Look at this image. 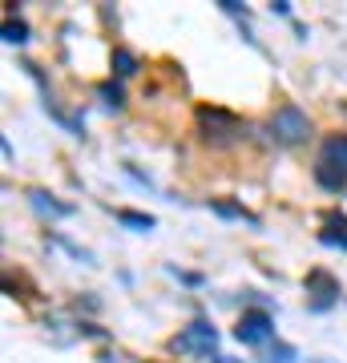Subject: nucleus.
Instances as JSON below:
<instances>
[{
    "instance_id": "obj_1",
    "label": "nucleus",
    "mask_w": 347,
    "mask_h": 363,
    "mask_svg": "<svg viewBox=\"0 0 347 363\" xmlns=\"http://www.w3.org/2000/svg\"><path fill=\"white\" fill-rule=\"evenodd\" d=\"M267 130L279 145H299L311 133V121H307V113H303L299 105H279L275 117L267 121Z\"/></svg>"
},
{
    "instance_id": "obj_2",
    "label": "nucleus",
    "mask_w": 347,
    "mask_h": 363,
    "mask_svg": "<svg viewBox=\"0 0 347 363\" xmlns=\"http://www.w3.org/2000/svg\"><path fill=\"white\" fill-rule=\"evenodd\" d=\"M219 347V327L210 319H194L182 335L170 339V351H194V355H214Z\"/></svg>"
},
{
    "instance_id": "obj_3",
    "label": "nucleus",
    "mask_w": 347,
    "mask_h": 363,
    "mask_svg": "<svg viewBox=\"0 0 347 363\" xmlns=\"http://www.w3.org/2000/svg\"><path fill=\"white\" fill-rule=\"evenodd\" d=\"M303 286H307V307H311V311H327L335 298H339V279H335L331 271H323V267L307 271Z\"/></svg>"
},
{
    "instance_id": "obj_4",
    "label": "nucleus",
    "mask_w": 347,
    "mask_h": 363,
    "mask_svg": "<svg viewBox=\"0 0 347 363\" xmlns=\"http://www.w3.org/2000/svg\"><path fill=\"white\" fill-rule=\"evenodd\" d=\"M270 335H275V319H270L267 311H246L243 319H238V327H234V339H238L243 347H258V343H267Z\"/></svg>"
},
{
    "instance_id": "obj_5",
    "label": "nucleus",
    "mask_w": 347,
    "mask_h": 363,
    "mask_svg": "<svg viewBox=\"0 0 347 363\" xmlns=\"http://www.w3.org/2000/svg\"><path fill=\"white\" fill-rule=\"evenodd\" d=\"M198 125H202L206 138H214V142H222V138H234V133H243V125H238L231 113H222V109H198Z\"/></svg>"
},
{
    "instance_id": "obj_6",
    "label": "nucleus",
    "mask_w": 347,
    "mask_h": 363,
    "mask_svg": "<svg viewBox=\"0 0 347 363\" xmlns=\"http://www.w3.org/2000/svg\"><path fill=\"white\" fill-rule=\"evenodd\" d=\"M319 242H323V247H339V250H347V214H327V218H323Z\"/></svg>"
},
{
    "instance_id": "obj_7",
    "label": "nucleus",
    "mask_w": 347,
    "mask_h": 363,
    "mask_svg": "<svg viewBox=\"0 0 347 363\" xmlns=\"http://www.w3.org/2000/svg\"><path fill=\"white\" fill-rule=\"evenodd\" d=\"M319 162H327V166H335V169H343L347 174V133H331V138L323 142Z\"/></svg>"
},
{
    "instance_id": "obj_8",
    "label": "nucleus",
    "mask_w": 347,
    "mask_h": 363,
    "mask_svg": "<svg viewBox=\"0 0 347 363\" xmlns=\"http://www.w3.org/2000/svg\"><path fill=\"white\" fill-rule=\"evenodd\" d=\"M28 198H33V206H37L40 214H53V218H69V214H73L69 202H57V198L45 194V190H28Z\"/></svg>"
},
{
    "instance_id": "obj_9",
    "label": "nucleus",
    "mask_w": 347,
    "mask_h": 363,
    "mask_svg": "<svg viewBox=\"0 0 347 363\" xmlns=\"http://www.w3.org/2000/svg\"><path fill=\"white\" fill-rule=\"evenodd\" d=\"M315 182H319L323 190L339 194V190L347 186V174H343V169H335V166H327V162H315Z\"/></svg>"
},
{
    "instance_id": "obj_10",
    "label": "nucleus",
    "mask_w": 347,
    "mask_h": 363,
    "mask_svg": "<svg viewBox=\"0 0 347 363\" xmlns=\"http://www.w3.org/2000/svg\"><path fill=\"white\" fill-rule=\"evenodd\" d=\"M117 222L129 226V230H138V234L154 230V218H150V214H138V210H117Z\"/></svg>"
},
{
    "instance_id": "obj_11",
    "label": "nucleus",
    "mask_w": 347,
    "mask_h": 363,
    "mask_svg": "<svg viewBox=\"0 0 347 363\" xmlns=\"http://www.w3.org/2000/svg\"><path fill=\"white\" fill-rule=\"evenodd\" d=\"M114 69H117V77H133V73H138V57L117 45L114 49Z\"/></svg>"
},
{
    "instance_id": "obj_12",
    "label": "nucleus",
    "mask_w": 347,
    "mask_h": 363,
    "mask_svg": "<svg viewBox=\"0 0 347 363\" xmlns=\"http://www.w3.org/2000/svg\"><path fill=\"white\" fill-rule=\"evenodd\" d=\"M210 210H214V214H222V218H243V222H250V226H255V214H250V210H243V206H234V202H219V198H214V202H210Z\"/></svg>"
},
{
    "instance_id": "obj_13",
    "label": "nucleus",
    "mask_w": 347,
    "mask_h": 363,
    "mask_svg": "<svg viewBox=\"0 0 347 363\" xmlns=\"http://www.w3.org/2000/svg\"><path fill=\"white\" fill-rule=\"evenodd\" d=\"M295 359H299V351L291 347V343H275V347H270L258 363H295Z\"/></svg>"
},
{
    "instance_id": "obj_14",
    "label": "nucleus",
    "mask_w": 347,
    "mask_h": 363,
    "mask_svg": "<svg viewBox=\"0 0 347 363\" xmlns=\"http://www.w3.org/2000/svg\"><path fill=\"white\" fill-rule=\"evenodd\" d=\"M4 40H9V45H25V40H28V28L21 25V21H4Z\"/></svg>"
},
{
    "instance_id": "obj_15",
    "label": "nucleus",
    "mask_w": 347,
    "mask_h": 363,
    "mask_svg": "<svg viewBox=\"0 0 347 363\" xmlns=\"http://www.w3.org/2000/svg\"><path fill=\"white\" fill-rule=\"evenodd\" d=\"M105 97V105H109V109H121V85H114V81H105L101 89H97Z\"/></svg>"
},
{
    "instance_id": "obj_16",
    "label": "nucleus",
    "mask_w": 347,
    "mask_h": 363,
    "mask_svg": "<svg viewBox=\"0 0 347 363\" xmlns=\"http://www.w3.org/2000/svg\"><path fill=\"white\" fill-rule=\"evenodd\" d=\"M174 274H178L182 283H194V286L202 283V274H190V271H178V267H174Z\"/></svg>"
}]
</instances>
